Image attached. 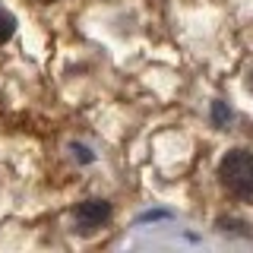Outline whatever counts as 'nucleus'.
<instances>
[{"label":"nucleus","instance_id":"obj_8","mask_svg":"<svg viewBox=\"0 0 253 253\" xmlns=\"http://www.w3.org/2000/svg\"><path fill=\"white\" fill-rule=\"evenodd\" d=\"M38 3H54V0H38Z\"/></svg>","mask_w":253,"mask_h":253},{"label":"nucleus","instance_id":"obj_6","mask_svg":"<svg viewBox=\"0 0 253 253\" xmlns=\"http://www.w3.org/2000/svg\"><path fill=\"white\" fill-rule=\"evenodd\" d=\"M70 149H73V155H79V158H83V162H92V152H89V149H85V146H76V142H73V146H70Z\"/></svg>","mask_w":253,"mask_h":253},{"label":"nucleus","instance_id":"obj_5","mask_svg":"<svg viewBox=\"0 0 253 253\" xmlns=\"http://www.w3.org/2000/svg\"><path fill=\"white\" fill-rule=\"evenodd\" d=\"M212 124L221 126V130L231 124V111L225 108V101H212Z\"/></svg>","mask_w":253,"mask_h":253},{"label":"nucleus","instance_id":"obj_7","mask_svg":"<svg viewBox=\"0 0 253 253\" xmlns=\"http://www.w3.org/2000/svg\"><path fill=\"white\" fill-rule=\"evenodd\" d=\"M244 85H247V92L253 95V63L247 67V76H244Z\"/></svg>","mask_w":253,"mask_h":253},{"label":"nucleus","instance_id":"obj_4","mask_svg":"<svg viewBox=\"0 0 253 253\" xmlns=\"http://www.w3.org/2000/svg\"><path fill=\"white\" fill-rule=\"evenodd\" d=\"M13 32H16V16L6 10L3 3H0V44H6L13 38Z\"/></svg>","mask_w":253,"mask_h":253},{"label":"nucleus","instance_id":"obj_2","mask_svg":"<svg viewBox=\"0 0 253 253\" xmlns=\"http://www.w3.org/2000/svg\"><path fill=\"white\" fill-rule=\"evenodd\" d=\"M108 218H111V203L108 200H98V196L83 200L73 209V231L83 234V237H89V234L98 231L101 225H108Z\"/></svg>","mask_w":253,"mask_h":253},{"label":"nucleus","instance_id":"obj_1","mask_svg":"<svg viewBox=\"0 0 253 253\" xmlns=\"http://www.w3.org/2000/svg\"><path fill=\"white\" fill-rule=\"evenodd\" d=\"M218 184L231 200L253 203V152H247V149H231L218 162Z\"/></svg>","mask_w":253,"mask_h":253},{"label":"nucleus","instance_id":"obj_3","mask_svg":"<svg viewBox=\"0 0 253 253\" xmlns=\"http://www.w3.org/2000/svg\"><path fill=\"white\" fill-rule=\"evenodd\" d=\"M218 231L221 234H241V237H253V228L241 218H218Z\"/></svg>","mask_w":253,"mask_h":253}]
</instances>
